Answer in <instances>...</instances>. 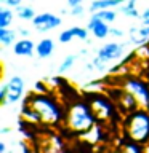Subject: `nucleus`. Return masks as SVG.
Instances as JSON below:
<instances>
[{"instance_id": "a211bd4d", "label": "nucleus", "mask_w": 149, "mask_h": 153, "mask_svg": "<svg viewBox=\"0 0 149 153\" xmlns=\"http://www.w3.org/2000/svg\"><path fill=\"white\" fill-rule=\"evenodd\" d=\"M18 35H19L18 30H14L11 27H0V43H2V46H5V48L14 45Z\"/></svg>"}, {"instance_id": "bb28decb", "label": "nucleus", "mask_w": 149, "mask_h": 153, "mask_svg": "<svg viewBox=\"0 0 149 153\" xmlns=\"http://www.w3.org/2000/svg\"><path fill=\"white\" fill-rule=\"evenodd\" d=\"M74 38H75V35H74V32H72V27H69V29H64V30L59 32L58 40H59L61 43H71Z\"/></svg>"}, {"instance_id": "412c9836", "label": "nucleus", "mask_w": 149, "mask_h": 153, "mask_svg": "<svg viewBox=\"0 0 149 153\" xmlns=\"http://www.w3.org/2000/svg\"><path fill=\"white\" fill-rule=\"evenodd\" d=\"M77 59H79V54H67L64 59L61 61V64H59V67H58V74L59 75H64V74H67L72 67L75 65V62H77Z\"/></svg>"}, {"instance_id": "20e7f679", "label": "nucleus", "mask_w": 149, "mask_h": 153, "mask_svg": "<svg viewBox=\"0 0 149 153\" xmlns=\"http://www.w3.org/2000/svg\"><path fill=\"white\" fill-rule=\"evenodd\" d=\"M91 110H93L95 117L98 121L108 123L111 120H114V117L117 115V105H115L114 99H111L109 96L101 94V93H93L90 96L88 100Z\"/></svg>"}, {"instance_id": "f704fd0d", "label": "nucleus", "mask_w": 149, "mask_h": 153, "mask_svg": "<svg viewBox=\"0 0 149 153\" xmlns=\"http://www.w3.org/2000/svg\"><path fill=\"white\" fill-rule=\"evenodd\" d=\"M141 24H146V26H149V8L146 10H143V13H141Z\"/></svg>"}, {"instance_id": "0eeeda50", "label": "nucleus", "mask_w": 149, "mask_h": 153, "mask_svg": "<svg viewBox=\"0 0 149 153\" xmlns=\"http://www.w3.org/2000/svg\"><path fill=\"white\" fill-rule=\"evenodd\" d=\"M31 22H32V26L37 32L45 33V32H50V30H53V29L59 27L62 19H61V16H58V14H55V13L45 11V13L35 14V18H34Z\"/></svg>"}, {"instance_id": "2eb2a0df", "label": "nucleus", "mask_w": 149, "mask_h": 153, "mask_svg": "<svg viewBox=\"0 0 149 153\" xmlns=\"http://www.w3.org/2000/svg\"><path fill=\"white\" fill-rule=\"evenodd\" d=\"M80 139L84 142H88V143H98V142H103V128L99 126L98 123L95 126H91L88 131L82 132L80 134Z\"/></svg>"}, {"instance_id": "c756f323", "label": "nucleus", "mask_w": 149, "mask_h": 153, "mask_svg": "<svg viewBox=\"0 0 149 153\" xmlns=\"http://www.w3.org/2000/svg\"><path fill=\"white\" fill-rule=\"evenodd\" d=\"M69 14L71 16H74V18H77V16H84L85 14V8H84V5H75V7H71V10H69Z\"/></svg>"}, {"instance_id": "1a4fd4ad", "label": "nucleus", "mask_w": 149, "mask_h": 153, "mask_svg": "<svg viewBox=\"0 0 149 153\" xmlns=\"http://www.w3.org/2000/svg\"><path fill=\"white\" fill-rule=\"evenodd\" d=\"M125 46L127 43H119V42H109V43H104L101 48H98L96 51V56L101 57L104 62H112V61H117L123 56V51H125Z\"/></svg>"}, {"instance_id": "c85d7f7f", "label": "nucleus", "mask_w": 149, "mask_h": 153, "mask_svg": "<svg viewBox=\"0 0 149 153\" xmlns=\"http://www.w3.org/2000/svg\"><path fill=\"white\" fill-rule=\"evenodd\" d=\"M91 62H93L96 72H104V70H106V65H108V62H104V61L101 59V57H98V56H95L93 59H91Z\"/></svg>"}, {"instance_id": "7ed1b4c3", "label": "nucleus", "mask_w": 149, "mask_h": 153, "mask_svg": "<svg viewBox=\"0 0 149 153\" xmlns=\"http://www.w3.org/2000/svg\"><path fill=\"white\" fill-rule=\"evenodd\" d=\"M123 136L141 145L149 143V110L136 108L123 118Z\"/></svg>"}, {"instance_id": "ea45409f", "label": "nucleus", "mask_w": 149, "mask_h": 153, "mask_svg": "<svg viewBox=\"0 0 149 153\" xmlns=\"http://www.w3.org/2000/svg\"><path fill=\"white\" fill-rule=\"evenodd\" d=\"M59 13L62 14V16H64V14H67V13H69V11H67V10H66V8H62V10H61V11H59Z\"/></svg>"}, {"instance_id": "ddd939ff", "label": "nucleus", "mask_w": 149, "mask_h": 153, "mask_svg": "<svg viewBox=\"0 0 149 153\" xmlns=\"http://www.w3.org/2000/svg\"><path fill=\"white\" fill-rule=\"evenodd\" d=\"M13 54L21 56V57H32L35 54V43H34L29 37H21L19 40L14 42Z\"/></svg>"}, {"instance_id": "a878e982", "label": "nucleus", "mask_w": 149, "mask_h": 153, "mask_svg": "<svg viewBox=\"0 0 149 153\" xmlns=\"http://www.w3.org/2000/svg\"><path fill=\"white\" fill-rule=\"evenodd\" d=\"M50 85L47 83V80H40V81H35L34 83V88H32V93H37V94H48L50 93Z\"/></svg>"}, {"instance_id": "473e14b6", "label": "nucleus", "mask_w": 149, "mask_h": 153, "mask_svg": "<svg viewBox=\"0 0 149 153\" xmlns=\"http://www.w3.org/2000/svg\"><path fill=\"white\" fill-rule=\"evenodd\" d=\"M47 83L50 85L51 89H55V88H58V86L61 85V78L59 76H50V78H47Z\"/></svg>"}, {"instance_id": "6ab92c4d", "label": "nucleus", "mask_w": 149, "mask_h": 153, "mask_svg": "<svg viewBox=\"0 0 149 153\" xmlns=\"http://www.w3.org/2000/svg\"><path fill=\"white\" fill-rule=\"evenodd\" d=\"M13 10L14 8L5 7V5L0 7V27H10L13 24V19L16 16V13Z\"/></svg>"}, {"instance_id": "4be33fe9", "label": "nucleus", "mask_w": 149, "mask_h": 153, "mask_svg": "<svg viewBox=\"0 0 149 153\" xmlns=\"http://www.w3.org/2000/svg\"><path fill=\"white\" fill-rule=\"evenodd\" d=\"M91 14H95L96 18H99V19H103V21L111 24V22H114L115 19H117L119 11H115V8H104V10H98V11H95Z\"/></svg>"}, {"instance_id": "6e6552de", "label": "nucleus", "mask_w": 149, "mask_h": 153, "mask_svg": "<svg viewBox=\"0 0 149 153\" xmlns=\"http://www.w3.org/2000/svg\"><path fill=\"white\" fill-rule=\"evenodd\" d=\"M111 96H112L114 102H115V105H117V108H119V112H122L123 115H128V113H132L133 110L139 108L136 99H135L128 91H125L122 86L115 91V94L111 93Z\"/></svg>"}, {"instance_id": "aec40b11", "label": "nucleus", "mask_w": 149, "mask_h": 153, "mask_svg": "<svg viewBox=\"0 0 149 153\" xmlns=\"http://www.w3.org/2000/svg\"><path fill=\"white\" fill-rule=\"evenodd\" d=\"M14 13H16V16L19 19H23V21H32L37 14L34 11V8L29 7V5H19V7L14 8Z\"/></svg>"}, {"instance_id": "dca6fc26", "label": "nucleus", "mask_w": 149, "mask_h": 153, "mask_svg": "<svg viewBox=\"0 0 149 153\" xmlns=\"http://www.w3.org/2000/svg\"><path fill=\"white\" fill-rule=\"evenodd\" d=\"M136 3H138V0H125V2L119 7V13H122L123 16H127V18L139 19L141 18V13L138 11Z\"/></svg>"}, {"instance_id": "c9c22d12", "label": "nucleus", "mask_w": 149, "mask_h": 153, "mask_svg": "<svg viewBox=\"0 0 149 153\" xmlns=\"http://www.w3.org/2000/svg\"><path fill=\"white\" fill-rule=\"evenodd\" d=\"M18 33L21 37H31V30L29 29H26V27H19L18 29Z\"/></svg>"}, {"instance_id": "f257e3e1", "label": "nucleus", "mask_w": 149, "mask_h": 153, "mask_svg": "<svg viewBox=\"0 0 149 153\" xmlns=\"http://www.w3.org/2000/svg\"><path fill=\"white\" fill-rule=\"evenodd\" d=\"M26 102L31 105L32 108L37 110V113L40 115L42 123L47 124V126H59V124L64 123V110H62L61 104L58 102V99L53 96L51 93L48 94H37L32 93L27 96Z\"/></svg>"}, {"instance_id": "9b49d317", "label": "nucleus", "mask_w": 149, "mask_h": 153, "mask_svg": "<svg viewBox=\"0 0 149 153\" xmlns=\"http://www.w3.org/2000/svg\"><path fill=\"white\" fill-rule=\"evenodd\" d=\"M128 42L136 46L149 43V26H146V24L132 26L128 29Z\"/></svg>"}, {"instance_id": "2f4dec72", "label": "nucleus", "mask_w": 149, "mask_h": 153, "mask_svg": "<svg viewBox=\"0 0 149 153\" xmlns=\"http://www.w3.org/2000/svg\"><path fill=\"white\" fill-rule=\"evenodd\" d=\"M0 3L10 8H16L19 5H23V0H0Z\"/></svg>"}, {"instance_id": "a19ab883", "label": "nucleus", "mask_w": 149, "mask_h": 153, "mask_svg": "<svg viewBox=\"0 0 149 153\" xmlns=\"http://www.w3.org/2000/svg\"><path fill=\"white\" fill-rule=\"evenodd\" d=\"M87 53H88V51H87V50H80V53H79V54H80V56H85Z\"/></svg>"}, {"instance_id": "393cba45", "label": "nucleus", "mask_w": 149, "mask_h": 153, "mask_svg": "<svg viewBox=\"0 0 149 153\" xmlns=\"http://www.w3.org/2000/svg\"><path fill=\"white\" fill-rule=\"evenodd\" d=\"M72 32L77 40H82V42H88V35H90V30L88 27H80V26H72Z\"/></svg>"}, {"instance_id": "f8f14e48", "label": "nucleus", "mask_w": 149, "mask_h": 153, "mask_svg": "<svg viewBox=\"0 0 149 153\" xmlns=\"http://www.w3.org/2000/svg\"><path fill=\"white\" fill-rule=\"evenodd\" d=\"M42 123L40 115L37 113L35 108H32L27 102H24V105L21 107V112H19V124L21 126H37V124Z\"/></svg>"}, {"instance_id": "58836bf2", "label": "nucleus", "mask_w": 149, "mask_h": 153, "mask_svg": "<svg viewBox=\"0 0 149 153\" xmlns=\"http://www.w3.org/2000/svg\"><path fill=\"white\" fill-rule=\"evenodd\" d=\"M8 132H11V129H10V128H2V129H0V134H2V136H5V134H8Z\"/></svg>"}, {"instance_id": "72a5a7b5", "label": "nucleus", "mask_w": 149, "mask_h": 153, "mask_svg": "<svg viewBox=\"0 0 149 153\" xmlns=\"http://www.w3.org/2000/svg\"><path fill=\"white\" fill-rule=\"evenodd\" d=\"M111 35L117 37V38H122L125 35V32L122 30V29H119V27H111Z\"/></svg>"}, {"instance_id": "f3484780", "label": "nucleus", "mask_w": 149, "mask_h": 153, "mask_svg": "<svg viewBox=\"0 0 149 153\" xmlns=\"http://www.w3.org/2000/svg\"><path fill=\"white\" fill-rule=\"evenodd\" d=\"M125 0H91L88 10L91 13L98 11V10H104V8H119Z\"/></svg>"}, {"instance_id": "9d476101", "label": "nucleus", "mask_w": 149, "mask_h": 153, "mask_svg": "<svg viewBox=\"0 0 149 153\" xmlns=\"http://www.w3.org/2000/svg\"><path fill=\"white\" fill-rule=\"evenodd\" d=\"M87 27H88V30L91 32V35H93L95 38H98V40H103V38H106L108 35H111L109 22L96 18L95 14L90 16V21H88V24H87Z\"/></svg>"}, {"instance_id": "5701e85b", "label": "nucleus", "mask_w": 149, "mask_h": 153, "mask_svg": "<svg viewBox=\"0 0 149 153\" xmlns=\"http://www.w3.org/2000/svg\"><path fill=\"white\" fill-rule=\"evenodd\" d=\"M84 91L85 93H101L103 91V88H104V85H103V81H99V80H93V81H88V83H85L84 86Z\"/></svg>"}, {"instance_id": "423d86ee", "label": "nucleus", "mask_w": 149, "mask_h": 153, "mask_svg": "<svg viewBox=\"0 0 149 153\" xmlns=\"http://www.w3.org/2000/svg\"><path fill=\"white\" fill-rule=\"evenodd\" d=\"M7 83H8V94H7L5 102H2V107L18 104L19 100L24 97V93H26V83H24L23 76L11 75L7 80Z\"/></svg>"}, {"instance_id": "39448f33", "label": "nucleus", "mask_w": 149, "mask_h": 153, "mask_svg": "<svg viewBox=\"0 0 149 153\" xmlns=\"http://www.w3.org/2000/svg\"><path fill=\"white\" fill-rule=\"evenodd\" d=\"M120 86L136 99L139 108L149 110V83L141 78H123Z\"/></svg>"}, {"instance_id": "e433bc0d", "label": "nucleus", "mask_w": 149, "mask_h": 153, "mask_svg": "<svg viewBox=\"0 0 149 153\" xmlns=\"http://www.w3.org/2000/svg\"><path fill=\"white\" fill-rule=\"evenodd\" d=\"M84 0H66V3H67V7H75V5H80Z\"/></svg>"}, {"instance_id": "f03ea898", "label": "nucleus", "mask_w": 149, "mask_h": 153, "mask_svg": "<svg viewBox=\"0 0 149 153\" xmlns=\"http://www.w3.org/2000/svg\"><path fill=\"white\" fill-rule=\"evenodd\" d=\"M96 121H98V120H96L88 102L75 100V102H72L66 110L64 126L67 128V131H71L72 134L80 136L82 132L88 131L91 126H95Z\"/></svg>"}, {"instance_id": "79ce46f5", "label": "nucleus", "mask_w": 149, "mask_h": 153, "mask_svg": "<svg viewBox=\"0 0 149 153\" xmlns=\"http://www.w3.org/2000/svg\"><path fill=\"white\" fill-rule=\"evenodd\" d=\"M88 2H91V0H88Z\"/></svg>"}, {"instance_id": "4468645a", "label": "nucleus", "mask_w": 149, "mask_h": 153, "mask_svg": "<svg viewBox=\"0 0 149 153\" xmlns=\"http://www.w3.org/2000/svg\"><path fill=\"white\" fill-rule=\"evenodd\" d=\"M55 51V42L51 38H42L40 42L35 45V54L40 57V59H47L50 57Z\"/></svg>"}, {"instance_id": "b1692460", "label": "nucleus", "mask_w": 149, "mask_h": 153, "mask_svg": "<svg viewBox=\"0 0 149 153\" xmlns=\"http://www.w3.org/2000/svg\"><path fill=\"white\" fill-rule=\"evenodd\" d=\"M122 150L128 152V153H144V145H141L138 142H133V140H127L122 145Z\"/></svg>"}, {"instance_id": "7c9ffc66", "label": "nucleus", "mask_w": 149, "mask_h": 153, "mask_svg": "<svg viewBox=\"0 0 149 153\" xmlns=\"http://www.w3.org/2000/svg\"><path fill=\"white\" fill-rule=\"evenodd\" d=\"M7 94H8V83H7V81H3V83L0 85V104L5 102Z\"/></svg>"}, {"instance_id": "cd10ccee", "label": "nucleus", "mask_w": 149, "mask_h": 153, "mask_svg": "<svg viewBox=\"0 0 149 153\" xmlns=\"http://www.w3.org/2000/svg\"><path fill=\"white\" fill-rule=\"evenodd\" d=\"M135 56H138V57H149V43H144V45L136 46V50H135Z\"/></svg>"}, {"instance_id": "4c0bfd02", "label": "nucleus", "mask_w": 149, "mask_h": 153, "mask_svg": "<svg viewBox=\"0 0 149 153\" xmlns=\"http://www.w3.org/2000/svg\"><path fill=\"white\" fill-rule=\"evenodd\" d=\"M0 153H7V143H5V140H0Z\"/></svg>"}]
</instances>
